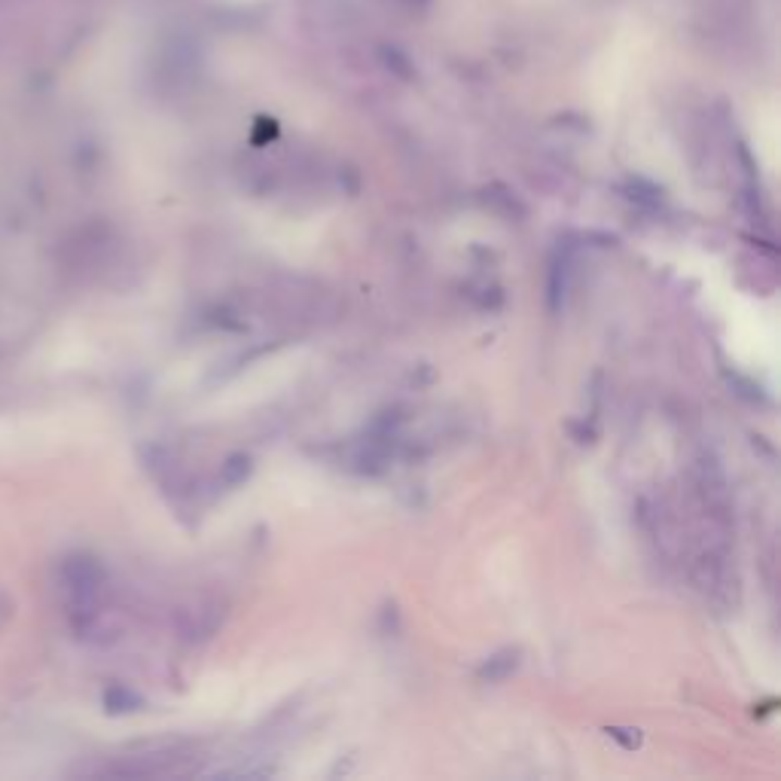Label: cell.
Listing matches in <instances>:
<instances>
[{
	"label": "cell",
	"instance_id": "obj_1",
	"mask_svg": "<svg viewBox=\"0 0 781 781\" xmlns=\"http://www.w3.org/2000/svg\"><path fill=\"white\" fill-rule=\"evenodd\" d=\"M516 666H519V650H504V653L492 656L479 675H483L486 681H504L507 675L516 672Z\"/></svg>",
	"mask_w": 781,
	"mask_h": 781
}]
</instances>
